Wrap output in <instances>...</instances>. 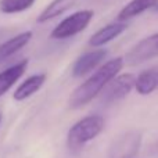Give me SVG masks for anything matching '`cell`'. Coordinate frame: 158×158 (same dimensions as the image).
I'll return each mask as SVG.
<instances>
[{
  "label": "cell",
  "instance_id": "obj_1",
  "mask_svg": "<svg viewBox=\"0 0 158 158\" xmlns=\"http://www.w3.org/2000/svg\"><path fill=\"white\" fill-rule=\"evenodd\" d=\"M125 60L122 57H114L100 65L81 86H78L69 96V107L71 108H81L87 103L97 97L106 86L112 81L117 75H119L121 69L123 68Z\"/></svg>",
  "mask_w": 158,
  "mask_h": 158
},
{
  "label": "cell",
  "instance_id": "obj_2",
  "mask_svg": "<svg viewBox=\"0 0 158 158\" xmlns=\"http://www.w3.org/2000/svg\"><path fill=\"white\" fill-rule=\"evenodd\" d=\"M104 118L100 115H89L71 126L67 135V144L71 150H79L90 140L96 139L104 129Z\"/></svg>",
  "mask_w": 158,
  "mask_h": 158
},
{
  "label": "cell",
  "instance_id": "obj_3",
  "mask_svg": "<svg viewBox=\"0 0 158 158\" xmlns=\"http://www.w3.org/2000/svg\"><path fill=\"white\" fill-rule=\"evenodd\" d=\"M93 15H94V11L93 10L77 11V13L68 15L65 19H63V21L53 29L50 36H52L53 39H67V38L78 35L85 28H87V25H89L90 21L93 19Z\"/></svg>",
  "mask_w": 158,
  "mask_h": 158
},
{
  "label": "cell",
  "instance_id": "obj_4",
  "mask_svg": "<svg viewBox=\"0 0 158 158\" xmlns=\"http://www.w3.org/2000/svg\"><path fill=\"white\" fill-rule=\"evenodd\" d=\"M158 57V32L137 42L125 56L126 65H139Z\"/></svg>",
  "mask_w": 158,
  "mask_h": 158
},
{
  "label": "cell",
  "instance_id": "obj_5",
  "mask_svg": "<svg viewBox=\"0 0 158 158\" xmlns=\"http://www.w3.org/2000/svg\"><path fill=\"white\" fill-rule=\"evenodd\" d=\"M135 83H136V77L133 74L125 72V74L117 75L103 90L101 98L107 104L123 100L135 89Z\"/></svg>",
  "mask_w": 158,
  "mask_h": 158
},
{
  "label": "cell",
  "instance_id": "obj_6",
  "mask_svg": "<svg viewBox=\"0 0 158 158\" xmlns=\"http://www.w3.org/2000/svg\"><path fill=\"white\" fill-rule=\"evenodd\" d=\"M108 52L106 49H96L92 52H86L78 58L74 63L72 67V77L75 78H82L86 77L87 74L96 69L101 63L104 61V58L107 57Z\"/></svg>",
  "mask_w": 158,
  "mask_h": 158
},
{
  "label": "cell",
  "instance_id": "obj_7",
  "mask_svg": "<svg viewBox=\"0 0 158 158\" xmlns=\"http://www.w3.org/2000/svg\"><path fill=\"white\" fill-rule=\"evenodd\" d=\"M142 143V135L137 132H129L115 142L111 150L112 158H133L139 151Z\"/></svg>",
  "mask_w": 158,
  "mask_h": 158
},
{
  "label": "cell",
  "instance_id": "obj_8",
  "mask_svg": "<svg viewBox=\"0 0 158 158\" xmlns=\"http://www.w3.org/2000/svg\"><path fill=\"white\" fill-rule=\"evenodd\" d=\"M128 28L126 22H121V21H115L111 24L106 25V27L100 28L97 32H94L89 39V44L93 47H101L104 44L110 43L111 40L117 39L121 33H123Z\"/></svg>",
  "mask_w": 158,
  "mask_h": 158
},
{
  "label": "cell",
  "instance_id": "obj_9",
  "mask_svg": "<svg viewBox=\"0 0 158 158\" xmlns=\"http://www.w3.org/2000/svg\"><path fill=\"white\" fill-rule=\"evenodd\" d=\"M158 6V0H131L126 6L121 8L118 13L117 19L121 22H126L128 19H132L135 17L143 14L144 11L154 8Z\"/></svg>",
  "mask_w": 158,
  "mask_h": 158
},
{
  "label": "cell",
  "instance_id": "obj_10",
  "mask_svg": "<svg viewBox=\"0 0 158 158\" xmlns=\"http://www.w3.org/2000/svg\"><path fill=\"white\" fill-rule=\"evenodd\" d=\"M44 82H46V75L44 74H36V75L29 77L28 79H25L15 89V92H14V94H13L14 100L22 101V100H25V98L31 97V96L35 94V93L43 86Z\"/></svg>",
  "mask_w": 158,
  "mask_h": 158
},
{
  "label": "cell",
  "instance_id": "obj_11",
  "mask_svg": "<svg viewBox=\"0 0 158 158\" xmlns=\"http://www.w3.org/2000/svg\"><path fill=\"white\" fill-rule=\"evenodd\" d=\"M27 67H28V60H22L21 63L14 64L13 67L0 72V97L4 93H7L8 89L24 75Z\"/></svg>",
  "mask_w": 158,
  "mask_h": 158
},
{
  "label": "cell",
  "instance_id": "obj_12",
  "mask_svg": "<svg viewBox=\"0 0 158 158\" xmlns=\"http://www.w3.org/2000/svg\"><path fill=\"white\" fill-rule=\"evenodd\" d=\"M135 89L139 94L148 96L158 89V71L156 68L144 69L136 77Z\"/></svg>",
  "mask_w": 158,
  "mask_h": 158
},
{
  "label": "cell",
  "instance_id": "obj_13",
  "mask_svg": "<svg viewBox=\"0 0 158 158\" xmlns=\"http://www.w3.org/2000/svg\"><path fill=\"white\" fill-rule=\"evenodd\" d=\"M32 36H33L32 32L27 31V32L18 33V35H15L14 38L4 42L3 44H0V61L8 58L10 56H13L14 53H17L18 50H21L22 47H25L31 42Z\"/></svg>",
  "mask_w": 158,
  "mask_h": 158
},
{
  "label": "cell",
  "instance_id": "obj_14",
  "mask_svg": "<svg viewBox=\"0 0 158 158\" xmlns=\"http://www.w3.org/2000/svg\"><path fill=\"white\" fill-rule=\"evenodd\" d=\"M78 0H53L38 17V22H46L50 19H54L64 14L67 10L72 7Z\"/></svg>",
  "mask_w": 158,
  "mask_h": 158
},
{
  "label": "cell",
  "instance_id": "obj_15",
  "mask_svg": "<svg viewBox=\"0 0 158 158\" xmlns=\"http://www.w3.org/2000/svg\"><path fill=\"white\" fill-rule=\"evenodd\" d=\"M35 3V0H0V11L4 14H15L25 11Z\"/></svg>",
  "mask_w": 158,
  "mask_h": 158
},
{
  "label": "cell",
  "instance_id": "obj_16",
  "mask_svg": "<svg viewBox=\"0 0 158 158\" xmlns=\"http://www.w3.org/2000/svg\"><path fill=\"white\" fill-rule=\"evenodd\" d=\"M151 157L158 158V140L153 144V147H151Z\"/></svg>",
  "mask_w": 158,
  "mask_h": 158
},
{
  "label": "cell",
  "instance_id": "obj_17",
  "mask_svg": "<svg viewBox=\"0 0 158 158\" xmlns=\"http://www.w3.org/2000/svg\"><path fill=\"white\" fill-rule=\"evenodd\" d=\"M0 121H2V115H0Z\"/></svg>",
  "mask_w": 158,
  "mask_h": 158
},
{
  "label": "cell",
  "instance_id": "obj_18",
  "mask_svg": "<svg viewBox=\"0 0 158 158\" xmlns=\"http://www.w3.org/2000/svg\"><path fill=\"white\" fill-rule=\"evenodd\" d=\"M157 10H158V6H157Z\"/></svg>",
  "mask_w": 158,
  "mask_h": 158
}]
</instances>
